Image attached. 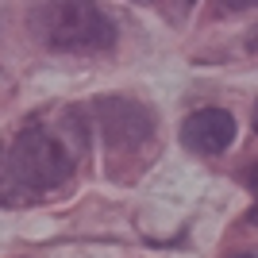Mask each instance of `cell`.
Instances as JSON below:
<instances>
[{
  "instance_id": "6",
  "label": "cell",
  "mask_w": 258,
  "mask_h": 258,
  "mask_svg": "<svg viewBox=\"0 0 258 258\" xmlns=\"http://www.w3.org/2000/svg\"><path fill=\"white\" fill-rule=\"evenodd\" d=\"M247 185H250V193L258 197V162H254V166L247 170Z\"/></svg>"
},
{
  "instance_id": "3",
  "label": "cell",
  "mask_w": 258,
  "mask_h": 258,
  "mask_svg": "<svg viewBox=\"0 0 258 258\" xmlns=\"http://www.w3.org/2000/svg\"><path fill=\"white\" fill-rule=\"evenodd\" d=\"M100 123L108 135V151H131L154 135V116L135 100H100Z\"/></svg>"
},
{
  "instance_id": "10",
  "label": "cell",
  "mask_w": 258,
  "mask_h": 258,
  "mask_svg": "<svg viewBox=\"0 0 258 258\" xmlns=\"http://www.w3.org/2000/svg\"><path fill=\"white\" fill-rule=\"evenodd\" d=\"M231 258H254V254H231Z\"/></svg>"
},
{
  "instance_id": "4",
  "label": "cell",
  "mask_w": 258,
  "mask_h": 258,
  "mask_svg": "<svg viewBox=\"0 0 258 258\" xmlns=\"http://www.w3.org/2000/svg\"><path fill=\"white\" fill-rule=\"evenodd\" d=\"M181 143L197 154H224L235 143V116L224 108H201L181 123Z\"/></svg>"
},
{
  "instance_id": "9",
  "label": "cell",
  "mask_w": 258,
  "mask_h": 258,
  "mask_svg": "<svg viewBox=\"0 0 258 258\" xmlns=\"http://www.w3.org/2000/svg\"><path fill=\"white\" fill-rule=\"evenodd\" d=\"M254 131H258V104H254Z\"/></svg>"
},
{
  "instance_id": "5",
  "label": "cell",
  "mask_w": 258,
  "mask_h": 258,
  "mask_svg": "<svg viewBox=\"0 0 258 258\" xmlns=\"http://www.w3.org/2000/svg\"><path fill=\"white\" fill-rule=\"evenodd\" d=\"M220 4H224V8H254V4H258V0H220Z\"/></svg>"
},
{
  "instance_id": "7",
  "label": "cell",
  "mask_w": 258,
  "mask_h": 258,
  "mask_svg": "<svg viewBox=\"0 0 258 258\" xmlns=\"http://www.w3.org/2000/svg\"><path fill=\"white\" fill-rule=\"evenodd\" d=\"M247 50H250V54H258V27L247 35Z\"/></svg>"
},
{
  "instance_id": "2",
  "label": "cell",
  "mask_w": 258,
  "mask_h": 258,
  "mask_svg": "<svg viewBox=\"0 0 258 258\" xmlns=\"http://www.w3.org/2000/svg\"><path fill=\"white\" fill-rule=\"evenodd\" d=\"M27 27L62 54H97L116 43V23L97 0H27Z\"/></svg>"
},
{
  "instance_id": "8",
  "label": "cell",
  "mask_w": 258,
  "mask_h": 258,
  "mask_svg": "<svg viewBox=\"0 0 258 258\" xmlns=\"http://www.w3.org/2000/svg\"><path fill=\"white\" fill-rule=\"evenodd\" d=\"M247 224H254V227H258V201H254V208L247 212Z\"/></svg>"
},
{
  "instance_id": "1",
  "label": "cell",
  "mask_w": 258,
  "mask_h": 258,
  "mask_svg": "<svg viewBox=\"0 0 258 258\" xmlns=\"http://www.w3.org/2000/svg\"><path fill=\"white\" fill-rule=\"evenodd\" d=\"M70 173H74L70 147L46 127H27L0 154V205L50 193L70 181Z\"/></svg>"
}]
</instances>
